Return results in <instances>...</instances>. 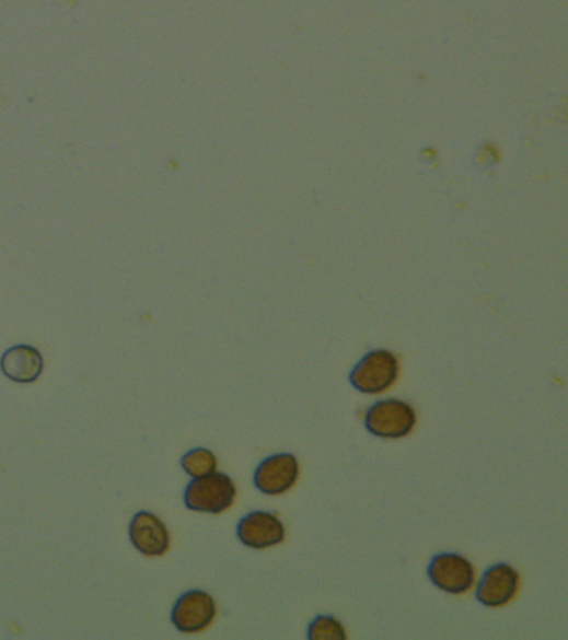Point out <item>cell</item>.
<instances>
[{
    "instance_id": "cell-1",
    "label": "cell",
    "mask_w": 568,
    "mask_h": 640,
    "mask_svg": "<svg viewBox=\"0 0 568 640\" xmlns=\"http://www.w3.org/2000/svg\"><path fill=\"white\" fill-rule=\"evenodd\" d=\"M237 489L234 480L227 474L212 473L209 476L197 477L185 487V508L190 511L220 514L234 504Z\"/></svg>"
},
{
    "instance_id": "cell-2",
    "label": "cell",
    "mask_w": 568,
    "mask_h": 640,
    "mask_svg": "<svg viewBox=\"0 0 568 640\" xmlns=\"http://www.w3.org/2000/svg\"><path fill=\"white\" fill-rule=\"evenodd\" d=\"M398 379V359L391 350H370L350 372L349 381L359 393L376 396Z\"/></svg>"
},
{
    "instance_id": "cell-3",
    "label": "cell",
    "mask_w": 568,
    "mask_h": 640,
    "mask_svg": "<svg viewBox=\"0 0 568 640\" xmlns=\"http://www.w3.org/2000/svg\"><path fill=\"white\" fill-rule=\"evenodd\" d=\"M417 423L414 407L404 400H379L366 414V429L381 439L407 438Z\"/></svg>"
},
{
    "instance_id": "cell-4",
    "label": "cell",
    "mask_w": 568,
    "mask_h": 640,
    "mask_svg": "<svg viewBox=\"0 0 568 640\" xmlns=\"http://www.w3.org/2000/svg\"><path fill=\"white\" fill-rule=\"evenodd\" d=\"M430 582L447 594H465L475 582V569L467 557L443 552L430 560L427 569Z\"/></svg>"
},
{
    "instance_id": "cell-5",
    "label": "cell",
    "mask_w": 568,
    "mask_h": 640,
    "mask_svg": "<svg viewBox=\"0 0 568 640\" xmlns=\"http://www.w3.org/2000/svg\"><path fill=\"white\" fill-rule=\"evenodd\" d=\"M300 466L295 455L274 454L264 458L254 473V486L265 496H282L295 486Z\"/></svg>"
},
{
    "instance_id": "cell-6",
    "label": "cell",
    "mask_w": 568,
    "mask_h": 640,
    "mask_svg": "<svg viewBox=\"0 0 568 640\" xmlns=\"http://www.w3.org/2000/svg\"><path fill=\"white\" fill-rule=\"evenodd\" d=\"M216 614L212 595L204 591H188L175 602L171 619L178 632L197 633L213 622Z\"/></svg>"
},
{
    "instance_id": "cell-7",
    "label": "cell",
    "mask_w": 568,
    "mask_h": 640,
    "mask_svg": "<svg viewBox=\"0 0 568 640\" xmlns=\"http://www.w3.org/2000/svg\"><path fill=\"white\" fill-rule=\"evenodd\" d=\"M237 537L245 547H251V549H269L283 543L286 527L273 512L252 511L239 522Z\"/></svg>"
},
{
    "instance_id": "cell-8",
    "label": "cell",
    "mask_w": 568,
    "mask_h": 640,
    "mask_svg": "<svg viewBox=\"0 0 568 640\" xmlns=\"http://www.w3.org/2000/svg\"><path fill=\"white\" fill-rule=\"evenodd\" d=\"M519 572L512 566L506 562L496 563L482 575L475 591V598L482 606L491 607V609L507 606L519 591Z\"/></svg>"
},
{
    "instance_id": "cell-9",
    "label": "cell",
    "mask_w": 568,
    "mask_h": 640,
    "mask_svg": "<svg viewBox=\"0 0 568 640\" xmlns=\"http://www.w3.org/2000/svg\"><path fill=\"white\" fill-rule=\"evenodd\" d=\"M130 543L143 556H164L171 546V536L164 522L152 512H139L130 522Z\"/></svg>"
},
{
    "instance_id": "cell-10",
    "label": "cell",
    "mask_w": 568,
    "mask_h": 640,
    "mask_svg": "<svg viewBox=\"0 0 568 640\" xmlns=\"http://www.w3.org/2000/svg\"><path fill=\"white\" fill-rule=\"evenodd\" d=\"M0 369L5 377L21 384H31L37 381L44 371L43 353L32 346H15L5 350L0 359Z\"/></svg>"
},
{
    "instance_id": "cell-11",
    "label": "cell",
    "mask_w": 568,
    "mask_h": 640,
    "mask_svg": "<svg viewBox=\"0 0 568 640\" xmlns=\"http://www.w3.org/2000/svg\"><path fill=\"white\" fill-rule=\"evenodd\" d=\"M181 466L185 470V474H188L193 479H197V477L209 476V474L216 473L217 458L209 449L197 447L188 451L182 457Z\"/></svg>"
},
{
    "instance_id": "cell-12",
    "label": "cell",
    "mask_w": 568,
    "mask_h": 640,
    "mask_svg": "<svg viewBox=\"0 0 568 640\" xmlns=\"http://www.w3.org/2000/svg\"><path fill=\"white\" fill-rule=\"evenodd\" d=\"M309 640H344L347 639L343 622L334 616H317L308 629Z\"/></svg>"
}]
</instances>
